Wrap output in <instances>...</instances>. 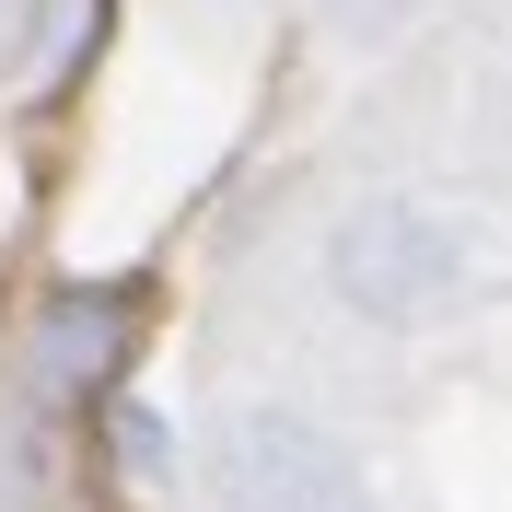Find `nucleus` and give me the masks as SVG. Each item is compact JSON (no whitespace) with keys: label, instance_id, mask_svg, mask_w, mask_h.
Returning <instances> with one entry per match:
<instances>
[{"label":"nucleus","instance_id":"nucleus-1","mask_svg":"<svg viewBox=\"0 0 512 512\" xmlns=\"http://www.w3.org/2000/svg\"><path fill=\"white\" fill-rule=\"evenodd\" d=\"M466 280H478V245H466V222L431 210V198H361V210H338V233H326V291H338L361 326H431V315L466 303Z\"/></svg>","mask_w":512,"mask_h":512},{"label":"nucleus","instance_id":"nucleus-4","mask_svg":"<svg viewBox=\"0 0 512 512\" xmlns=\"http://www.w3.org/2000/svg\"><path fill=\"white\" fill-rule=\"evenodd\" d=\"M105 419H117V466H128V478H175V431H163L152 396H117Z\"/></svg>","mask_w":512,"mask_h":512},{"label":"nucleus","instance_id":"nucleus-2","mask_svg":"<svg viewBox=\"0 0 512 512\" xmlns=\"http://www.w3.org/2000/svg\"><path fill=\"white\" fill-rule=\"evenodd\" d=\"M198 489L210 512H373L361 454L303 408H222L198 431Z\"/></svg>","mask_w":512,"mask_h":512},{"label":"nucleus","instance_id":"nucleus-3","mask_svg":"<svg viewBox=\"0 0 512 512\" xmlns=\"http://www.w3.org/2000/svg\"><path fill=\"white\" fill-rule=\"evenodd\" d=\"M140 350V291L128 280H70L35 303V384H59V396H105Z\"/></svg>","mask_w":512,"mask_h":512}]
</instances>
